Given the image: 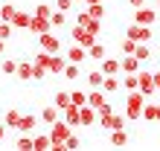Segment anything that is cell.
Masks as SVG:
<instances>
[{"instance_id":"3957f363","label":"cell","mask_w":160,"mask_h":151,"mask_svg":"<svg viewBox=\"0 0 160 151\" xmlns=\"http://www.w3.org/2000/svg\"><path fill=\"white\" fill-rule=\"evenodd\" d=\"M125 35L131 38V41H137V44H148L152 41V26H140V23H131Z\"/></svg>"},{"instance_id":"bcb514c9","label":"cell","mask_w":160,"mask_h":151,"mask_svg":"<svg viewBox=\"0 0 160 151\" xmlns=\"http://www.w3.org/2000/svg\"><path fill=\"white\" fill-rule=\"evenodd\" d=\"M6 52V38H0V55Z\"/></svg>"},{"instance_id":"5bb4252c","label":"cell","mask_w":160,"mask_h":151,"mask_svg":"<svg viewBox=\"0 0 160 151\" xmlns=\"http://www.w3.org/2000/svg\"><path fill=\"white\" fill-rule=\"evenodd\" d=\"M64 67H67V58L58 55V52H52V58H50V73H52V76H61Z\"/></svg>"},{"instance_id":"f1b7e54d","label":"cell","mask_w":160,"mask_h":151,"mask_svg":"<svg viewBox=\"0 0 160 151\" xmlns=\"http://www.w3.org/2000/svg\"><path fill=\"white\" fill-rule=\"evenodd\" d=\"M15 15H18V9H15L12 3H3V6H0V21H9V23H12Z\"/></svg>"},{"instance_id":"52a82bcc","label":"cell","mask_w":160,"mask_h":151,"mask_svg":"<svg viewBox=\"0 0 160 151\" xmlns=\"http://www.w3.org/2000/svg\"><path fill=\"white\" fill-rule=\"evenodd\" d=\"M38 44H41V50H47V52H58L61 50V41L52 32H41L38 35Z\"/></svg>"},{"instance_id":"9a60e30c","label":"cell","mask_w":160,"mask_h":151,"mask_svg":"<svg viewBox=\"0 0 160 151\" xmlns=\"http://www.w3.org/2000/svg\"><path fill=\"white\" fill-rule=\"evenodd\" d=\"M32 17H35V15H29V12H21V9H18V15H15V21H12V26H15V29H29V23H32Z\"/></svg>"},{"instance_id":"ba28073f","label":"cell","mask_w":160,"mask_h":151,"mask_svg":"<svg viewBox=\"0 0 160 151\" xmlns=\"http://www.w3.org/2000/svg\"><path fill=\"white\" fill-rule=\"evenodd\" d=\"M61 113H64V110H61L58 105H47V108L41 110V122H44L47 128H50L52 122H58V119H61Z\"/></svg>"},{"instance_id":"7dc6e473","label":"cell","mask_w":160,"mask_h":151,"mask_svg":"<svg viewBox=\"0 0 160 151\" xmlns=\"http://www.w3.org/2000/svg\"><path fill=\"white\" fill-rule=\"evenodd\" d=\"M90 3H102V0H88V6H90Z\"/></svg>"},{"instance_id":"484cf974","label":"cell","mask_w":160,"mask_h":151,"mask_svg":"<svg viewBox=\"0 0 160 151\" xmlns=\"http://www.w3.org/2000/svg\"><path fill=\"white\" fill-rule=\"evenodd\" d=\"M88 84L90 87H102V84H105V73L102 70H90L88 73Z\"/></svg>"},{"instance_id":"30bf717a","label":"cell","mask_w":160,"mask_h":151,"mask_svg":"<svg viewBox=\"0 0 160 151\" xmlns=\"http://www.w3.org/2000/svg\"><path fill=\"white\" fill-rule=\"evenodd\" d=\"M35 128H38V116H35V113H23L21 122H18V131H21V134H32Z\"/></svg>"},{"instance_id":"b9f144b4","label":"cell","mask_w":160,"mask_h":151,"mask_svg":"<svg viewBox=\"0 0 160 151\" xmlns=\"http://www.w3.org/2000/svg\"><path fill=\"white\" fill-rule=\"evenodd\" d=\"M32 64H35V61H32ZM47 73H50L47 67H41V64H35V76H32V79H47Z\"/></svg>"},{"instance_id":"83f0119b","label":"cell","mask_w":160,"mask_h":151,"mask_svg":"<svg viewBox=\"0 0 160 151\" xmlns=\"http://www.w3.org/2000/svg\"><path fill=\"white\" fill-rule=\"evenodd\" d=\"M0 73H3V76H18V61L3 58V61H0Z\"/></svg>"},{"instance_id":"f6af8a7d","label":"cell","mask_w":160,"mask_h":151,"mask_svg":"<svg viewBox=\"0 0 160 151\" xmlns=\"http://www.w3.org/2000/svg\"><path fill=\"white\" fill-rule=\"evenodd\" d=\"M154 87H157V93H160V70L154 73Z\"/></svg>"},{"instance_id":"7bdbcfd3","label":"cell","mask_w":160,"mask_h":151,"mask_svg":"<svg viewBox=\"0 0 160 151\" xmlns=\"http://www.w3.org/2000/svg\"><path fill=\"white\" fill-rule=\"evenodd\" d=\"M128 6L131 9H140V6H146V0H128Z\"/></svg>"},{"instance_id":"8d00e7d4","label":"cell","mask_w":160,"mask_h":151,"mask_svg":"<svg viewBox=\"0 0 160 151\" xmlns=\"http://www.w3.org/2000/svg\"><path fill=\"white\" fill-rule=\"evenodd\" d=\"M12 29H15V26L9 23V21H0V38H6V41H9V38H12Z\"/></svg>"},{"instance_id":"ee69618b","label":"cell","mask_w":160,"mask_h":151,"mask_svg":"<svg viewBox=\"0 0 160 151\" xmlns=\"http://www.w3.org/2000/svg\"><path fill=\"white\" fill-rule=\"evenodd\" d=\"M6 128H9L6 122H0V143H3V137H6Z\"/></svg>"},{"instance_id":"ab89813d","label":"cell","mask_w":160,"mask_h":151,"mask_svg":"<svg viewBox=\"0 0 160 151\" xmlns=\"http://www.w3.org/2000/svg\"><path fill=\"white\" fill-rule=\"evenodd\" d=\"M79 145H82V139H79L76 134H70V137H67V143H64V151H73V148H79Z\"/></svg>"},{"instance_id":"d590c367","label":"cell","mask_w":160,"mask_h":151,"mask_svg":"<svg viewBox=\"0 0 160 151\" xmlns=\"http://www.w3.org/2000/svg\"><path fill=\"white\" fill-rule=\"evenodd\" d=\"M64 21H67V12L55 9V12H52V17H50V23H52V26H64Z\"/></svg>"},{"instance_id":"5b68a950","label":"cell","mask_w":160,"mask_h":151,"mask_svg":"<svg viewBox=\"0 0 160 151\" xmlns=\"http://www.w3.org/2000/svg\"><path fill=\"white\" fill-rule=\"evenodd\" d=\"M154 21H157V12H154V9H146V6L134 9V23H140V26H154Z\"/></svg>"},{"instance_id":"7c38bea8","label":"cell","mask_w":160,"mask_h":151,"mask_svg":"<svg viewBox=\"0 0 160 151\" xmlns=\"http://www.w3.org/2000/svg\"><path fill=\"white\" fill-rule=\"evenodd\" d=\"M84 58H88V46H82V44H73L70 50H67V61H76V64H82Z\"/></svg>"},{"instance_id":"277c9868","label":"cell","mask_w":160,"mask_h":151,"mask_svg":"<svg viewBox=\"0 0 160 151\" xmlns=\"http://www.w3.org/2000/svg\"><path fill=\"white\" fill-rule=\"evenodd\" d=\"M73 41H76V44H82V46H88V50H90V46L93 44H96V35L99 32H90V29H84V26H73Z\"/></svg>"},{"instance_id":"8fae6325","label":"cell","mask_w":160,"mask_h":151,"mask_svg":"<svg viewBox=\"0 0 160 151\" xmlns=\"http://www.w3.org/2000/svg\"><path fill=\"white\" fill-rule=\"evenodd\" d=\"M99 70L105 73V76H117V73H122V64H119V58H111V55H105Z\"/></svg>"},{"instance_id":"681fc988","label":"cell","mask_w":160,"mask_h":151,"mask_svg":"<svg viewBox=\"0 0 160 151\" xmlns=\"http://www.w3.org/2000/svg\"><path fill=\"white\" fill-rule=\"evenodd\" d=\"M157 9H160V0H157Z\"/></svg>"},{"instance_id":"d6a6232c","label":"cell","mask_w":160,"mask_h":151,"mask_svg":"<svg viewBox=\"0 0 160 151\" xmlns=\"http://www.w3.org/2000/svg\"><path fill=\"white\" fill-rule=\"evenodd\" d=\"M93 21H96V17H93V15L88 12V9H84V12H79V15H76V26H84V29H88V26H90Z\"/></svg>"},{"instance_id":"4fadbf2b","label":"cell","mask_w":160,"mask_h":151,"mask_svg":"<svg viewBox=\"0 0 160 151\" xmlns=\"http://www.w3.org/2000/svg\"><path fill=\"white\" fill-rule=\"evenodd\" d=\"M119 64H122V73H140V61L137 55H125V58H119Z\"/></svg>"},{"instance_id":"c3c4849f","label":"cell","mask_w":160,"mask_h":151,"mask_svg":"<svg viewBox=\"0 0 160 151\" xmlns=\"http://www.w3.org/2000/svg\"><path fill=\"white\" fill-rule=\"evenodd\" d=\"M76 3H88V0H76Z\"/></svg>"},{"instance_id":"9c48e42d","label":"cell","mask_w":160,"mask_h":151,"mask_svg":"<svg viewBox=\"0 0 160 151\" xmlns=\"http://www.w3.org/2000/svg\"><path fill=\"white\" fill-rule=\"evenodd\" d=\"M140 90H143L146 96L157 93V87H154V73H148V70H140Z\"/></svg>"},{"instance_id":"1f68e13d","label":"cell","mask_w":160,"mask_h":151,"mask_svg":"<svg viewBox=\"0 0 160 151\" xmlns=\"http://www.w3.org/2000/svg\"><path fill=\"white\" fill-rule=\"evenodd\" d=\"M3 122H6V125L9 128H18V122H21V110H6V116H3Z\"/></svg>"},{"instance_id":"e0dca14e","label":"cell","mask_w":160,"mask_h":151,"mask_svg":"<svg viewBox=\"0 0 160 151\" xmlns=\"http://www.w3.org/2000/svg\"><path fill=\"white\" fill-rule=\"evenodd\" d=\"M111 145H114V148L128 145V134H125V128H114V131H111Z\"/></svg>"},{"instance_id":"d6986e66","label":"cell","mask_w":160,"mask_h":151,"mask_svg":"<svg viewBox=\"0 0 160 151\" xmlns=\"http://www.w3.org/2000/svg\"><path fill=\"white\" fill-rule=\"evenodd\" d=\"M50 148H52L50 131H44V134H35V151H50Z\"/></svg>"},{"instance_id":"2e32d148","label":"cell","mask_w":160,"mask_h":151,"mask_svg":"<svg viewBox=\"0 0 160 151\" xmlns=\"http://www.w3.org/2000/svg\"><path fill=\"white\" fill-rule=\"evenodd\" d=\"M50 21H47V17H38V15H35L32 17V23H29V32H35V35H41V32H50Z\"/></svg>"},{"instance_id":"8992f818","label":"cell","mask_w":160,"mask_h":151,"mask_svg":"<svg viewBox=\"0 0 160 151\" xmlns=\"http://www.w3.org/2000/svg\"><path fill=\"white\" fill-rule=\"evenodd\" d=\"M99 125L105 131H114V128H125V113H111V116H99Z\"/></svg>"},{"instance_id":"cb8c5ba5","label":"cell","mask_w":160,"mask_h":151,"mask_svg":"<svg viewBox=\"0 0 160 151\" xmlns=\"http://www.w3.org/2000/svg\"><path fill=\"white\" fill-rule=\"evenodd\" d=\"M119 87H122V79H117V76H105V84H102L105 93H117Z\"/></svg>"},{"instance_id":"ac0fdd59","label":"cell","mask_w":160,"mask_h":151,"mask_svg":"<svg viewBox=\"0 0 160 151\" xmlns=\"http://www.w3.org/2000/svg\"><path fill=\"white\" fill-rule=\"evenodd\" d=\"M143 119H146V122H157V119H160V105H154V102H146Z\"/></svg>"},{"instance_id":"7402d4cb","label":"cell","mask_w":160,"mask_h":151,"mask_svg":"<svg viewBox=\"0 0 160 151\" xmlns=\"http://www.w3.org/2000/svg\"><path fill=\"white\" fill-rule=\"evenodd\" d=\"M93 119H99V113L93 105H82V125H93Z\"/></svg>"},{"instance_id":"603a6c76","label":"cell","mask_w":160,"mask_h":151,"mask_svg":"<svg viewBox=\"0 0 160 151\" xmlns=\"http://www.w3.org/2000/svg\"><path fill=\"white\" fill-rule=\"evenodd\" d=\"M52 105H58L61 110H67V108L73 105V99H70V93H67V90H58V93H55V99H52Z\"/></svg>"},{"instance_id":"6da1fadb","label":"cell","mask_w":160,"mask_h":151,"mask_svg":"<svg viewBox=\"0 0 160 151\" xmlns=\"http://www.w3.org/2000/svg\"><path fill=\"white\" fill-rule=\"evenodd\" d=\"M146 102H148V96H146L143 90H128V99H125V119H128V122L143 119Z\"/></svg>"},{"instance_id":"4316f807","label":"cell","mask_w":160,"mask_h":151,"mask_svg":"<svg viewBox=\"0 0 160 151\" xmlns=\"http://www.w3.org/2000/svg\"><path fill=\"white\" fill-rule=\"evenodd\" d=\"M61 76L73 81V79H79V76H82V67H79L76 61H67V67H64V73H61Z\"/></svg>"},{"instance_id":"44dd1931","label":"cell","mask_w":160,"mask_h":151,"mask_svg":"<svg viewBox=\"0 0 160 151\" xmlns=\"http://www.w3.org/2000/svg\"><path fill=\"white\" fill-rule=\"evenodd\" d=\"M102 102H108V99H105V90H102V87H93V90L88 93V105H93V108H99Z\"/></svg>"},{"instance_id":"f546056e","label":"cell","mask_w":160,"mask_h":151,"mask_svg":"<svg viewBox=\"0 0 160 151\" xmlns=\"http://www.w3.org/2000/svg\"><path fill=\"white\" fill-rule=\"evenodd\" d=\"M88 58H93V61H102V58H105V46H102V44L96 41V44H93L90 50H88Z\"/></svg>"},{"instance_id":"f35d334b","label":"cell","mask_w":160,"mask_h":151,"mask_svg":"<svg viewBox=\"0 0 160 151\" xmlns=\"http://www.w3.org/2000/svg\"><path fill=\"white\" fill-rule=\"evenodd\" d=\"M88 12H90L93 17H99V21H102V15H105V6H102V3H90V6H88Z\"/></svg>"},{"instance_id":"74e56055","label":"cell","mask_w":160,"mask_h":151,"mask_svg":"<svg viewBox=\"0 0 160 151\" xmlns=\"http://www.w3.org/2000/svg\"><path fill=\"white\" fill-rule=\"evenodd\" d=\"M35 15H38V17H47V21H50V17H52V9L47 6V3H41V6H35Z\"/></svg>"},{"instance_id":"d4e9b609","label":"cell","mask_w":160,"mask_h":151,"mask_svg":"<svg viewBox=\"0 0 160 151\" xmlns=\"http://www.w3.org/2000/svg\"><path fill=\"white\" fill-rule=\"evenodd\" d=\"M15 148H21V151H35V137H29V134H21V139L15 143Z\"/></svg>"},{"instance_id":"ffe728a7","label":"cell","mask_w":160,"mask_h":151,"mask_svg":"<svg viewBox=\"0 0 160 151\" xmlns=\"http://www.w3.org/2000/svg\"><path fill=\"white\" fill-rule=\"evenodd\" d=\"M32 76H35V64H29V61H21V64H18V79L29 81Z\"/></svg>"},{"instance_id":"60d3db41","label":"cell","mask_w":160,"mask_h":151,"mask_svg":"<svg viewBox=\"0 0 160 151\" xmlns=\"http://www.w3.org/2000/svg\"><path fill=\"white\" fill-rule=\"evenodd\" d=\"M73 3H76V0H55V9H61V12H70Z\"/></svg>"},{"instance_id":"7a4b0ae2","label":"cell","mask_w":160,"mask_h":151,"mask_svg":"<svg viewBox=\"0 0 160 151\" xmlns=\"http://www.w3.org/2000/svg\"><path fill=\"white\" fill-rule=\"evenodd\" d=\"M47 131H50V139H52V148H50V151H64V143H67V137H70L73 125L61 116L58 122H52V125L47 128Z\"/></svg>"},{"instance_id":"4dcf8cb0","label":"cell","mask_w":160,"mask_h":151,"mask_svg":"<svg viewBox=\"0 0 160 151\" xmlns=\"http://www.w3.org/2000/svg\"><path fill=\"white\" fill-rule=\"evenodd\" d=\"M119 50L125 52V55H134V52H137V41H131V38L125 35V38L119 41Z\"/></svg>"},{"instance_id":"e575fe53","label":"cell","mask_w":160,"mask_h":151,"mask_svg":"<svg viewBox=\"0 0 160 151\" xmlns=\"http://www.w3.org/2000/svg\"><path fill=\"white\" fill-rule=\"evenodd\" d=\"M134 55H137L140 61H148V58H152V50H148V44H137V52H134Z\"/></svg>"},{"instance_id":"836d02e7","label":"cell","mask_w":160,"mask_h":151,"mask_svg":"<svg viewBox=\"0 0 160 151\" xmlns=\"http://www.w3.org/2000/svg\"><path fill=\"white\" fill-rule=\"evenodd\" d=\"M70 99H73V105H79V108H82V105H88V93H84V90H73V93H70Z\"/></svg>"}]
</instances>
